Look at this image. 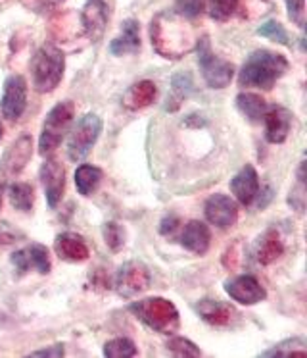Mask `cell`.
Listing matches in <instances>:
<instances>
[{
	"instance_id": "6da1fadb",
	"label": "cell",
	"mask_w": 307,
	"mask_h": 358,
	"mask_svg": "<svg viewBox=\"0 0 307 358\" xmlns=\"http://www.w3.org/2000/svg\"><path fill=\"white\" fill-rule=\"evenodd\" d=\"M150 37L156 52L163 58H181L196 47L198 37L188 20L175 10L160 12L152 20Z\"/></svg>"
},
{
	"instance_id": "7a4b0ae2",
	"label": "cell",
	"mask_w": 307,
	"mask_h": 358,
	"mask_svg": "<svg viewBox=\"0 0 307 358\" xmlns=\"http://www.w3.org/2000/svg\"><path fill=\"white\" fill-rule=\"evenodd\" d=\"M288 70V60L283 55L271 50H255L240 70L238 81L242 87H255L269 91L273 89L276 79H280Z\"/></svg>"
},
{
	"instance_id": "3957f363",
	"label": "cell",
	"mask_w": 307,
	"mask_h": 358,
	"mask_svg": "<svg viewBox=\"0 0 307 358\" xmlns=\"http://www.w3.org/2000/svg\"><path fill=\"white\" fill-rule=\"evenodd\" d=\"M66 56L54 45H43L31 60V78L37 93H52L60 85Z\"/></svg>"
},
{
	"instance_id": "277c9868",
	"label": "cell",
	"mask_w": 307,
	"mask_h": 358,
	"mask_svg": "<svg viewBox=\"0 0 307 358\" xmlns=\"http://www.w3.org/2000/svg\"><path fill=\"white\" fill-rule=\"evenodd\" d=\"M129 310L158 334L171 335L175 334L181 326L177 306L167 299H161V296H150L144 301H137V303L130 304Z\"/></svg>"
},
{
	"instance_id": "5b68a950",
	"label": "cell",
	"mask_w": 307,
	"mask_h": 358,
	"mask_svg": "<svg viewBox=\"0 0 307 358\" xmlns=\"http://www.w3.org/2000/svg\"><path fill=\"white\" fill-rule=\"evenodd\" d=\"M75 116V104L71 101L58 102L46 116L45 124H43V133L38 139V152L43 156L50 155L56 147L60 145L63 135L69 129V125L73 122Z\"/></svg>"
},
{
	"instance_id": "8992f818",
	"label": "cell",
	"mask_w": 307,
	"mask_h": 358,
	"mask_svg": "<svg viewBox=\"0 0 307 358\" xmlns=\"http://www.w3.org/2000/svg\"><path fill=\"white\" fill-rule=\"evenodd\" d=\"M196 48H198L200 70H202V76L206 79L207 85L211 89H225L234 76V66L211 52L207 37L198 39Z\"/></svg>"
},
{
	"instance_id": "52a82bcc",
	"label": "cell",
	"mask_w": 307,
	"mask_h": 358,
	"mask_svg": "<svg viewBox=\"0 0 307 358\" xmlns=\"http://www.w3.org/2000/svg\"><path fill=\"white\" fill-rule=\"evenodd\" d=\"M100 131H102V120L96 114H84L77 125L73 127V131L69 135L68 141V156L71 162H81L87 155L91 152V148L94 147V143L98 141Z\"/></svg>"
},
{
	"instance_id": "ba28073f",
	"label": "cell",
	"mask_w": 307,
	"mask_h": 358,
	"mask_svg": "<svg viewBox=\"0 0 307 358\" xmlns=\"http://www.w3.org/2000/svg\"><path fill=\"white\" fill-rule=\"evenodd\" d=\"M150 287V272L142 262L129 260L119 268L115 278V289L123 299H133Z\"/></svg>"
},
{
	"instance_id": "9c48e42d",
	"label": "cell",
	"mask_w": 307,
	"mask_h": 358,
	"mask_svg": "<svg viewBox=\"0 0 307 358\" xmlns=\"http://www.w3.org/2000/svg\"><path fill=\"white\" fill-rule=\"evenodd\" d=\"M27 106V83L22 76H10L4 81V93L0 101V110L8 120H17Z\"/></svg>"
},
{
	"instance_id": "30bf717a",
	"label": "cell",
	"mask_w": 307,
	"mask_h": 358,
	"mask_svg": "<svg viewBox=\"0 0 307 358\" xmlns=\"http://www.w3.org/2000/svg\"><path fill=\"white\" fill-rule=\"evenodd\" d=\"M33 155V141L27 135H23L17 141H14L0 160V173L4 178H14L27 166Z\"/></svg>"
},
{
	"instance_id": "8fae6325",
	"label": "cell",
	"mask_w": 307,
	"mask_h": 358,
	"mask_svg": "<svg viewBox=\"0 0 307 358\" xmlns=\"http://www.w3.org/2000/svg\"><path fill=\"white\" fill-rule=\"evenodd\" d=\"M225 291L232 301L240 304L261 303L267 296V291L253 275H238L234 280H229L225 283Z\"/></svg>"
},
{
	"instance_id": "7c38bea8",
	"label": "cell",
	"mask_w": 307,
	"mask_h": 358,
	"mask_svg": "<svg viewBox=\"0 0 307 358\" xmlns=\"http://www.w3.org/2000/svg\"><path fill=\"white\" fill-rule=\"evenodd\" d=\"M40 183L45 187L46 201L50 204V208H56L58 203L61 201L63 195V187H66V170L58 160H46L40 166Z\"/></svg>"
},
{
	"instance_id": "4fadbf2b",
	"label": "cell",
	"mask_w": 307,
	"mask_h": 358,
	"mask_svg": "<svg viewBox=\"0 0 307 358\" xmlns=\"http://www.w3.org/2000/svg\"><path fill=\"white\" fill-rule=\"evenodd\" d=\"M206 218L209 224L215 227H227L234 226L238 220V206L237 203L227 195H211L206 201Z\"/></svg>"
},
{
	"instance_id": "5bb4252c",
	"label": "cell",
	"mask_w": 307,
	"mask_h": 358,
	"mask_svg": "<svg viewBox=\"0 0 307 358\" xmlns=\"http://www.w3.org/2000/svg\"><path fill=\"white\" fill-rule=\"evenodd\" d=\"M81 22H83L87 37L94 43H98L104 37L107 25V6L104 0H87L81 12Z\"/></svg>"
},
{
	"instance_id": "9a60e30c",
	"label": "cell",
	"mask_w": 307,
	"mask_h": 358,
	"mask_svg": "<svg viewBox=\"0 0 307 358\" xmlns=\"http://www.w3.org/2000/svg\"><path fill=\"white\" fill-rule=\"evenodd\" d=\"M12 262H14L15 270L20 273L29 272L31 268L37 270L38 273H48L50 272V257H48V249L45 245H38V243H33L25 249L17 250L12 257Z\"/></svg>"
},
{
	"instance_id": "2e32d148",
	"label": "cell",
	"mask_w": 307,
	"mask_h": 358,
	"mask_svg": "<svg viewBox=\"0 0 307 358\" xmlns=\"http://www.w3.org/2000/svg\"><path fill=\"white\" fill-rule=\"evenodd\" d=\"M265 137L273 145H280L286 141L292 127V112L284 106H271L265 112Z\"/></svg>"
},
{
	"instance_id": "e0dca14e",
	"label": "cell",
	"mask_w": 307,
	"mask_h": 358,
	"mask_svg": "<svg viewBox=\"0 0 307 358\" xmlns=\"http://www.w3.org/2000/svg\"><path fill=\"white\" fill-rule=\"evenodd\" d=\"M230 191L240 204L248 206V204L253 203V199L260 195V176L253 170V166L248 164L238 171L230 181Z\"/></svg>"
},
{
	"instance_id": "ac0fdd59",
	"label": "cell",
	"mask_w": 307,
	"mask_h": 358,
	"mask_svg": "<svg viewBox=\"0 0 307 358\" xmlns=\"http://www.w3.org/2000/svg\"><path fill=\"white\" fill-rule=\"evenodd\" d=\"M54 249L58 252V257L61 260H68V262H83L89 258V247L81 235L71 234H60L54 241Z\"/></svg>"
},
{
	"instance_id": "d6986e66",
	"label": "cell",
	"mask_w": 307,
	"mask_h": 358,
	"mask_svg": "<svg viewBox=\"0 0 307 358\" xmlns=\"http://www.w3.org/2000/svg\"><path fill=\"white\" fill-rule=\"evenodd\" d=\"M209 241H211L209 229L206 224H202L198 220L188 222L181 231V245L194 255H204L209 249Z\"/></svg>"
},
{
	"instance_id": "ffe728a7",
	"label": "cell",
	"mask_w": 307,
	"mask_h": 358,
	"mask_svg": "<svg viewBox=\"0 0 307 358\" xmlns=\"http://www.w3.org/2000/svg\"><path fill=\"white\" fill-rule=\"evenodd\" d=\"M196 310L211 326H227V324H230V320L237 316V312L230 304H225L221 301H211V299L200 301L196 304Z\"/></svg>"
},
{
	"instance_id": "44dd1931",
	"label": "cell",
	"mask_w": 307,
	"mask_h": 358,
	"mask_svg": "<svg viewBox=\"0 0 307 358\" xmlns=\"http://www.w3.org/2000/svg\"><path fill=\"white\" fill-rule=\"evenodd\" d=\"M140 48V29L135 20H127L123 22V31L121 35L110 43V50L114 56H123L130 55V52H137Z\"/></svg>"
},
{
	"instance_id": "7402d4cb",
	"label": "cell",
	"mask_w": 307,
	"mask_h": 358,
	"mask_svg": "<svg viewBox=\"0 0 307 358\" xmlns=\"http://www.w3.org/2000/svg\"><path fill=\"white\" fill-rule=\"evenodd\" d=\"M156 93L158 89L154 85V81L144 79V81H138L135 85H130V89L123 96V104L129 110H140L150 106L156 101Z\"/></svg>"
},
{
	"instance_id": "603a6c76",
	"label": "cell",
	"mask_w": 307,
	"mask_h": 358,
	"mask_svg": "<svg viewBox=\"0 0 307 358\" xmlns=\"http://www.w3.org/2000/svg\"><path fill=\"white\" fill-rule=\"evenodd\" d=\"M284 245L276 231H267L260 237V241L255 245V257L263 266H269L275 262L276 258L283 257Z\"/></svg>"
},
{
	"instance_id": "cb8c5ba5",
	"label": "cell",
	"mask_w": 307,
	"mask_h": 358,
	"mask_svg": "<svg viewBox=\"0 0 307 358\" xmlns=\"http://www.w3.org/2000/svg\"><path fill=\"white\" fill-rule=\"evenodd\" d=\"M238 110L244 114L250 122H261L265 112H267V102L263 96L255 93H240L237 96Z\"/></svg>"
},
{
	"instance_id": "d4e9b609",
	"label": "cell",
	"mask_w": 307,
	"mask_h": 358,
	"mask_svg": "<svg viewBox=\"0 0 307 358\" xmlns=\"http://www.w3.org/2000/svg\"><path fill=\"white\" fill-rule=\"evenodd\" d=\"M100 181H102V171L96 168V166H91V164H83L79 166L75 171V185L77 191L83 196L92 195L96 189H98Z\"/></svg>"
},
{
	"instance_id": "484cf974",
	"label": "cell",
	"mask_w": 307,
	"mask_h": 358,
	"mask_svg": "<svg viewBox=\"0 0 307 358\" xmlns=\"http://www.w3.org/2000/svg\"><path fill=\"white\" fill-rule=\"evenodd\" d=\"M10 195V203L14 208L22 212H29L33 208V201H35V193L29 183H14L8 189Z\"/></svg>"
},
{
	"instance_id": "4316f807",
	"label": "cell",
	"mask_w": 307,
	"mask_h": 358,
	"mask_svg": "<svg viewBox=\"0 0 307 358\" xmlns=\"http://www.w3.org/2000/svg\"><path fill=\"white\" fill-rule=\"evenodd\" d=\"M135 355H137V347L127 337H117V339H112L104 345V357L130 358Z\"/></svg>"
},
{
	"instance_id": "83f0119b",
	"label": "cell",
	"mask_w": 307,
	"mask_h": 358,
	"mask_svg": "<svg viewBox=\"0 0 307 358\" xmlns=\"http://www.w3.org/2000/svg\"><path fill=\"white\" fill-rule=\"evenodd\" d=\"M192 91V78L188 73H177L173 78V83H171V96L169 101H173L175 104L171 106V110L179 108V104L190 94Z\"/></svg>"
},
{
	"instance_id": "f1b7e54d",
	"label": "cell",
	"mask_w": 307,
	"mask_h": 358,
	"mask_svg": "<svg viewBox=\"0 0 307 358\" xmlns=\"http://www.w3.org/2000/svg\"><path fill=\"white\" fill-rule=\"evenodd\" d=\"M238 8V0H207V14L215 22H227Z\"/></svg>"
},
{
	"instance_id": "f546056e",
	"label": "cell",
	"mask_w": 307,
	"mask_h": 358,
	"mask_svg": "<svg viewBox=\"0 0 307 358\" xmlns=\"http://www.w3.org/2000/svg\"><path fill=\"white\" fill-rule=\"evenodd\" d=\"M167 350L171 352V355H175V357H186V358L202 357V350H200L192 341L184 339V337H173V339H169Z\"/></svg>"
},
{
	"instance_id": "4dcf8cb0",
	"label": "cell",
	"mask_w": 307,
	"mask_h": 358,
	"mask_svg": "<svg viewBox=\"0 0 307 358\" xmlns=\"http://www.w3.org/2000/svg\"><path fill=\"white\" fill-rule=\"evenodd\" d=\"M102 234H104L106 245L114 252H117L125 245V229L119 224H115V222H107L104 229H102Z\"/></svg>"
},
{
	"instance_id": "1f68e13d",
	"label": "cell",
	"mask_w": 307,
	"mask_h": 358,
	"mask_svg": "<svg viewBox=\"0 0 307 358\" xmlns=\"http://www.w3.org/2000/svg\"><path fill=\"white\" fill-rule=\"evenodd\" d=\"M257 35L261 37H267L271 41H276V43H280L284 47H290V39H288V33L284 31V27L278 22H265V24L261 25L260 29H257Z\"/></svg>"
},
{
	"instance_id": "d6a6232c",
	"label": "cell",
	"mask_w": 307,
	"mask_h": 358,
	"mask_svg": "<svg viewBox=\"0 0 307 358\" xmlns=\"http://www.w3.org/2000/svg\"><path fill=\"white\" fill-rule=\"evenodd\" d=\"M202 10H204L202 0H175V12L186 17V20L198 17L202 14Z\"/></svg>"
},
{
	"instance_id": "836d02e7",
	"label": "cell",
	"mask_w": 307,
	"mask_h": 358,
	"mask_svg": "<svg viewBox=\"0 0 307 358\" xmlns=\"http://www.w3.org/2000/svg\"><path fill=\"white\" fill-rule=\"evenodd\" d=\"M288 4V16L292 17V22L299 27H304V22H306V0H286Z\"/></svg>"
},
{
	"instance_id": "e575fe53",
	"label": "cell",
	"mask_w": 307,
	"mask_h": 358,
	"mask_svg": "<svg viewBox=\"0 0 307 358\" xmlns=\"http://www.w3.org/2000/svg\"><path fill=\"white\" fill-rule=\"evenodd\" d=\"M181 227V220L177 218V216H165V218L161 220V226H160V231L161 235H167V237H171V235H175V231Z\"/></svg>"
},
{
	"instance_id": "d590c367",
	"label": "cell",
	"mask_w": 307,
	"mask_h": 358,
	"mask_svg": "<svg viewBox=\"0 0 307 358\" xmlns=\"http://www.w3.org/2000/svg\"><path fill=\"white\" fill-rule=\"evenodd\" d=\"M31 357H63V347L54 345V349L35 350V352H31Z\"/></svg>"
},
{
	"instance_id": "8d00e7d4",
	"label": "cell",
	"mask_w": 307,
	"mask_h": 358,
	"mask_svg": "<svg viewBox=\"0 0 307 358\" xmlns=\"http://www.w3.org/2000/svg\"><path fill=\"white\" fill-rule=\"evenodd\" d=\"M14 241V237L12 235H6V234H0V245H8V243Z\"/></svg>"
},
{
	"instance_id": "74e56055",
	"label": "cell",
	"mask_w": 307,
	"mask_h": 358,
	"mask_svg": "<svg viewBox=\"0 0 307 358\" xmlns=\"http://www.w3.org/2000/svg\"><path fill=\"white\" fill-rule=\"evenodd\" d=\"M45 4H48V6H58V4H61L63 0H43Z\"/></svg>"
},
{
	"instance_id": "f35d334b",
	"label": "cell",
	"mask_w": 307,
	"mask_h": 358,
	"mask_svg": "<svg viewBox=\"0 0 307 358\" xmlns=\"http://www.w3.org/2000/svg\"><path fill=\"white\" fill-rule=\"evenodd\" d=\"M2 195H4V187L0 185V208H2Z\"/></svg>"
},
{
	"instance_id": "ab89813d",
	"label": "cell",
	"mask_w": 307,
	"mask_h": 358,
	"mask_svg": "<svg viewBox=\"0 0 307 358\" xmlns=\"http://www.w3.org/2000/svg\"><path fill=\"white\" fill-rule=\"evenodd\" d=\"M0 139H2V125H0Z\"/></svg>"
}]
</instances>
